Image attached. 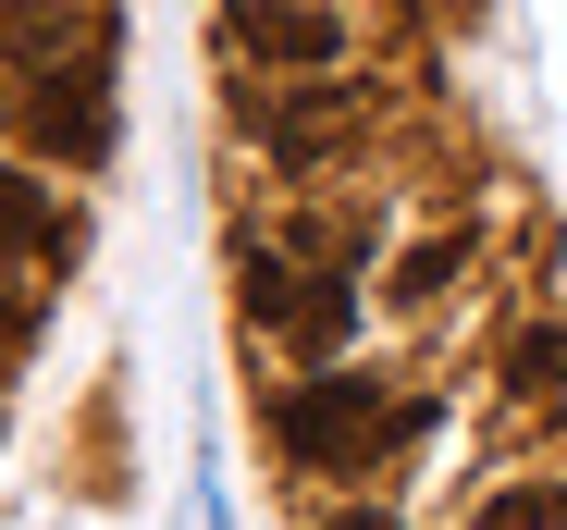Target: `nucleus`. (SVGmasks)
I'll list each match as a JSON object with an SVG mask.
<instances>
[{"instance_id":"9","label":"nucleus","mask_w":567,"mask_h":530,"mask_svg":"<svg viewBox=\"0 0 567 530\" xmlns=\"http://www.w3.org/2000/svg\"><path fill=\"white\" fill-rule=\"evenodd\" d=\"M456 272H468V235H420V247L395 259V297H444Z\"/></svg>"},{"instance_id":"3","label":"nucleus","mask_w":567,"mask_h":530,"mask_svg":"<svg viewBox=\"0 0 567 530\" xmlns=\"http://www.w3.org/2000/svg\"><path fill=\"white\" fill-rule=\"evenodd\" d=\"M13 124H25L38 160H74V173L112 160V100H100V74H38L25 100H13Z\"/></svg>"},{"instance_id":"2","label":"nucleus","mask_w":567,"mask_h":530,"mask_svg":"<svg viewBox=\"0 0 567 530\" xmlns=\"http://www.w3.org/2000/svg\"><path fill=\"white\" fill-rule=\"evenodd\" d=\"M223 50L259 74H346V13L333 0H223Z\"/></svg>"},{"instance_id":"4","label":"nucleus","mask_w":567,"mask_h":530,"mask_svg":"<svg viewBox=\"0 0 567 530\" xmlns=\"http://www.w3.org/2000/svg\"><path fill=\"white\" fill-rule=\"evenodd\" d=\"M346 112H358V86H297V100H271V112H247V124L271 136V160H309Z\"/></svg>"},{"instance_id":"8","label":"nucleus","mask_w":567,"mask_h":530,"mask_svg":"<svg viewBox=\"0 0 567 530\" xmlns=\"http://www.w3.org/2000/svg\"><path fill=\"white\" fill-rule=\"evenodd\" d=\"M506 383H518V395H567V321H530V333L506 345Z\"/></svg>"},{"instance_id":"12","label":"nucleus","mask_w":567,"mask_h":530,"mask_svg":"<svg viewBox=\"0 0 567 530\" xmlns=\"http://www.w3.org/2000/svg\"><path fill=\"white\" fill-rule=\"evenodd\" d=\"M321 530H395V506H333Z\"/></svg>"},{"instance_id":"10","label":"nucleus","mask_w":567,"mask_h":530,"mask_svg":"<svg viewBox=\"0 0 567 530\" xmlns=\"http://www.w3.org/2000/svg\"><path fill=\"white\" fill-rule=\"evenodd\" d=\"M482 530H567V506H555L543 481H506V493L482 506Z\"/></svg>"},{"instance_id":"7","label":"nucleus","mask_w":567,"mask_h":530,"mask_svg":"<svg viewBox=\"0 0 567 530\" xmlns=\"http://www.w3.org/2000/svg\"><path fill=\"white\" fill-rule=\"evenodd\" d=\"M358 333V284H309V309H297V358L309 371H333V345Z\"/></svg>"},{"instance_id":"1","label":"nucleus","mask_w":567,"mask_h":530,"mask_svg":"<svg viewBox=\"0 0 567 530\" xmlns=\"http://www.w3.org/2000/svg\"><path fill=\"white\" fill-rule=\"evenodd\" d=\"M420 432H432V407H383V383H370V371H309L297 395L271 407V445L297 457V469H358V457L420 445Z\"/></svg>"},{"instance_id":"5","label":"nucleus","mask_w":567,"mask_h":530,"mask_svg":"<svg viewBox=\"0 0 567 530\" xmlns=\"http://www.w3.org/2000/svg\"><path fill=\"white\" fill-rule=\"evenodd\" d=\"M235 309H247V333H297V309H309V284L284 272L271 247H247V259H235Z\"/></svg>"},{"instance_id":"11","label":"nucleus","mask_w":567,"mask_h":530,"mask_svg":"<svg viewBox=\"0 0 567 530\" xmlns=\"http://www.w3.org/2000/svg\"><path fill=\"white\" fill-rule=\"evenodd\" d=\"M25 333H38V297H25L13 272H0V371H13V358H25Z\"/></svg>"},{"instance_id":"6","label":"nucleus","mask_w":567,"mask_h":530,"mask_svg":"<svg viewBox=\"0 0 567 530\" xmlns=\"http://www.w3.org/2000/svg\"><path fill=\"white\" fill-rule=\"evenodd\" d=\"M0 247H13V259H74V222L25 186V173H0Z\"/></svg>"}]
</instances>
